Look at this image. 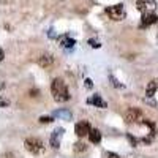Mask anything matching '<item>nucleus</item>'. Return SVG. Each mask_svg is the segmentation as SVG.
<instances>
[{
	"label": "nucleus",
	"instance_id": "obj_21",
	"mask_svg": "<svg viewBox=\"0 0 158 158\" xmlns=\"http://www.w3.org/2000/svg\"><path fill=\"white\" fill-rule=\"evenodd\" d=\"M3 59H5V52H3V49H2V48H0V62H2Z\"/></svg>",
	"mask_w": 158,
	"mask_h": 158
},
{
	"label": "nucleus",
	"instance_id": "obj_7",
	"mask_svg": "<svg viewBox=\"0 0 158 158\" xmlns=\"http://www.w3.org/2000/svg\"><path fill=\"white\" fill-rule=\"evenodd\" d=\"M63 128H56L54 131H52V135H51V146L54 147V149H59L60 146V139L63 136Z\"/></svg>",
	"mask_w": 158,
	"mask_h": 158
},
{
	"label": "nucleus",
	"instance_id": "obj_4",
	"mask_svg": "<svg viewBox=\"0 0 158 158\" xmlns=\"http://www.w3.org/2000/svg\"><path fill=\"white\" fill-rule=\"evenodd\" d=\"M125 122L127 123H142L144 122V115L138 108H130L125 112Z\"/></svg>",
	"mask_w": 158,
	"mask_h": 158
},
{
	"label": "nucleus",
	"instance_id": "obj_3",
	"mask_svg": "<svg viewBox=\"0 0 158 158\" xmlns=\"http://www.w3.org/2000/svg\"><path fill=\"white\" fill-rule=\"evenodd\" d=\"M106 15L112 19V21H122L125 19V8L122 3H117V5H112V6H108L106 8Z\"/></svg>",
	"mask_w": 158,
	"mask_h": 158
},
{
	"label": "nucleus",
	"instance_id": "obj_16",
	"mask_svg": "<svg viewBox=\"0 0 158 158\" xmlns=\"http://www.w3.org/2000/svg\"><path fill=\"white\" fill-rule=\"evenodd\" d=\"M40 122H41V123H51V122H52V117L41 115V117H40Z\"/></svg>",
	"mask_w": 158,
	"mask_h": 158
},
{
	"label": "nucleus",
	"instance_id": "obj_14",
	"mask_svg": "<svg viewBox=\"0 0 158 158\" xmlns=\"http://www.w3.org/2000/svg\"><path fill=\"white\" fill-rule=\"evenodd\" d=\"M156 89H158V82H156V81H150L149 85H147V89H146V95H147V97H153L155 92H156Z\"/></svg>",
	"mask_w": 158,
	"mask_h": 158
},
{
	"label": "nucleus",
	"instance_id": "obj_17",
	"mask_svg": "<svg viewBox=\"0 0 158 158\" xmlns=\"http://www.w3.org/2000/svg\"><path fill=\"white\" fill-rule=\"evenodd\" d=\"M89 44H90L92 48H100V46H101L98 41H95V40H89Z\"/></svg>",
	"mask_w": 158,
	"mask_h": 158
},
{
	"label": "nucleus",
	"instance_id": "obj_13",
	"mask_svg": "<svg viewBox=\"0 0 158 158\" xmlns=\"http://www.w3.org/2000/svg\"><path fill=\"white\" fill-rule=\"evenodd\" d=\"M89 139L92 144H98L101 141V133H100V130L94 128V130H90V133H89Z\"/></svg>",
	"mask_w": 158,
	"mask_h": 158
},
{
	"label": "nucleus",
	"instance_id": "obj_10",
	"mask_svg": "<svg viewBox=\"0 0 158 158\" xmlns=\"http://www.w3.org/2000/svg\"><path fill=\"white\" fill-rule=\"evenodd\" d=\"M89 103H90V104H94L95 108H101V109H104V108H108V104H106V101H104V100L101 98V95H98V94H95L94 97H92V98L89 100Z\"/></svg>",
	"mask_w": 158,
	"mask_h": 158
},
{
	"label": "nucleus",
	"instance_id": "obj_2",
	"mask_svg": "<svg viewBox=\"0 0 158 158\" xmlns=\"http://www.w3.org/2000/svg\"><path fill=\"white\" fill-rule=\"evenodd\" d=\"M24 146H25V149H27L30 153H33V155H40V153L44 150L43 141L38 139V138H27V139H25V142H24Z\"/></svg>",
	"mask_w": 158,
	"mask_h": 158
},
{
	"label": "nucleus",
	"instance_id": "obj_20",
	"mask_svg": "<svg viewBox=\"0 0 158 158\" xmlns=\"http://www.w3.org/2000/svg\"><path fill=\"white\" fill-rule=\"evenodd\" d=\"M85 87L87 89H92V81H90V79H85Z\"/></svg>",
	"mask_w": 158,
	"mask_h": 158
},
{
	"label": "nucleus",
	"instance_id": "obj_8",
	"mask_svg": "<svg viewBox=\"0 0 158 158\" xmlns=\"http://www.w3.org/2000/svg\"><path fill=\"white\" fill-rule=\"evenodd\" d=\"M156 21H158V18H156L155 13H147V15H142V18H141V27H142V29H144V27H149V25L155 24Z\"/></svg>",
	"mask_w": 158,
	"mask_h": 158
},
{
	"label": "nucleus",
	"instance_id": "obj_11",
	"mask_svg": "<svg viewBox=\"0 0 158 158\" xmlns=\"http://www.w3.org/2000/svg\"><path fill=\"white\" fill-rule=\"evenodd\" d=\"M52 62H54V59H52V56H49V54H43L41 57L38 59V65H40L41 68H48V67H51Z\"/></svg>",
	"mask_w": 158,
	"mask_h": 158
},
{
	"label": "nucleus",
	"instance_id": "obj_9",
	"mask_svg": "<svg viewBox=\"0 0 158 158\" xmlns=\"http://www.w3.org/2000/svg\"><path fill=\"white\" fill-rule=\"evenodd\" d=\"M57 41H59L60 48H65V49H70V48H73V46L76 44V41H74L73 38H70V35H62V36H59Z\"/></svg>",
	"mask_w": 158,
	"mask_h": 158
},
{
	"label": "nucleus",
	"instance_id": "obj_12",
	"mask_svg": "<svg viewBox=\"0 0 158 158\" xmlns=\"http://www.w3.org/2000/svg\"><path fill=\"white\" fill-rule=\"evenodd\" d=\"M54 115L57 118H62V120H71V118H73V114L68 109H59V111H56Z\"/></svg>",
	"mask_w": 158,
	"mask_h": 158
},
{
	"label": "nucleus",
	"instance_id": "obj_19",
	"mask_svg": "<svg viewBox=\"0 0 158 158\" xmlns=\"http://www.w3.org/2000/svg\"><path fill=\"white\" fill-rule=\"evenodd\" d=\"M8 106V100H5V98H0V106Z\"/></svg>",
	"mask_w": 158,
	"mask_h": 158
},
{
	"label": "nucleus",
	"instance_id": "obj_5",
	"mask_svg": "<svg viewBox=\"0 0 158 158\" xmlns=\"http://www.w3.org/2000/svg\"><path fill=\"white\" fill-rule=\"evenodd\" d=\"M136 8L142 13V15L153 13L155 8H156V2H155V0H138V2H136Z\"/></svg>",
	"mask_w": 158,
	"mask_h": 158
},
{
	"label": "nucleus",
	"instance_id": "obj_18",
	"mask_svg": "<svg viewBox=\"0 0 158 158\" xmlns=\"http://www.w3.org/2000/svg\"><path fill=\"white\" fill-rule=\"evenodd\" d=\"M104 156H106V158H120L117 153H112V152H106V153H104Z\"/></svg>",
	"mask_w": 158,
	"mask_h": 158
},
{
	"label": "nucleus",
	"instance_id": "obj_15",
	"mask_svg": "<svg viewBox=\"0 0 158 158\" xmlns=\"http://www.w3.org/2000/svg\"><path fill=\"white\" fill-rule=\"evenodd\" d=\"M74 146H76V147H74V150H76V152H84V150L87 149L84 142H82V144H81V142H77V144H74Z\"/></svg>",
	"mask_w": 158,
	"mask_h": 158
},
{
	"label": "nucleus",
	"instance_id": "obj_6",
	"mask_svg": "<svg viewBox=\"0 0 158 158\" xmlns=\"http://www.w3.org/2000/svg\"><path fill=\"white\" fill-rule=\"evenodd\" d=\"M74 133H76L79 138L89 136V133H90V127H89V123H87L85 120H82V122L76 123V127H74Z\"/></svg>",
	"mask_w": 158,
	"mask_h": 158
},
{
	"label": "nucleus",
	"instance_id": "obj_1",
	"mask_svg": "<svg viewBox=\"0 0 158 158\" xmlns=\"http://www.w3.org/2000/svg\"><path fill=\"white\" fill-rule=\"evenodd\" d=\"M51 92H52V97L57 103H65L70 100V94H68V89H67V84L63 82V79L60 77H56L51 84Z\"/></svg>",
	"mask_w": 158,
	"mask_h": 158
}]
</instances>
